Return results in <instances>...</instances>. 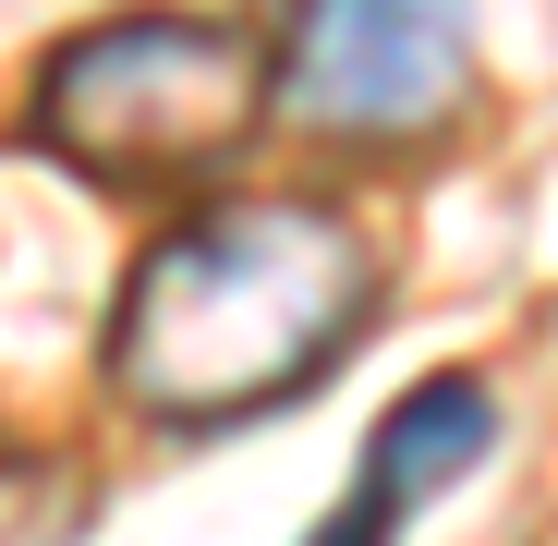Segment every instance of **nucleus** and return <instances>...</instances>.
Listing matches in <instances>:
<instances>
[{
	"instance_id": "f257e3e1",
	"label": "nucleus",
	"mask_w": 558,
	"mask_h": 546,
	"mask_svg": "<svg viewBox=\"0 0 558 546\" xmlns=\"http://www.w3.org/2000/svg\"><path fill=\"white\" fill-rule=\"evenodd\" d=\"M377 243L316 195H231L170 219L110 304V389L146 425H243L267 401L316 389L364 340Z\"/></svg>"
},
{
	"instance_id": "f03ea898",
	"label": "nucleus",
	"mask_w": 558,
	"mask_h": 546,
	"mask_svg": "<svg viewBox=\"0 0 558 546\" xmlns=\"http://www.w3.org/2000/svg\"><path fill=\"white\" fill-rule=\"evenodd\" d=\"M255 122H267V37L231 13H170V0L73 25L25 85V134L110 195L243 158Z\"/></svg>"
},
{
	"instance_id": "7ed1b4c3",
	"label": "nucleus",
	"mask_w": 558,
	"mask_h": 546,
	"mask_svg": "<svg viewBox=\"0 0 558 546\" xmlns=\"http://www.w3.org/2000/svg\"><path fill=\"white\" fill-rule=\"evenodd\" d=\"M474 98V0H304L267 49V110L328 146H413Z\"/></svg>"
},
{
	"instance_id": "20e7f679",
	"label": "nucleus",
	"mask_w": 558,
	"mask_h": 546,
	"mask_svg": "<svg viewBox=\"0 0 558 546\" xmlns=\"http://www.w3.org/2000/svg\"><path fill=\"white\" fill-rule=\"evenodd\" d=\"M486 449H498V389H486V377H461V364H449V377H413V389L389 401L377 449H364V510L401 522V510H425L437 486H461Z\"/></svg>"
},
{
	"instance_id": "39448f33",
	"label": "nucleus",
	"mask_w": 558,
	"mask_h": 546,
	"mask_svg": "<svg viewBox=\"0 0 558 546\" xmlns=\"http://www.w3.org/2000/svg\"><path fill=\"white\" fill-rule=\"evenodd\" d=\"M98 522L85 462H0V546H73Z\"/></svg>"
},
{
	"instance_id": "423d86ee",
	"label": "nucleus",
	"mask_w": 558,
	"mask_h": 546,
	"mask_svg": "<svg viewBox=\"0 0 558 546\" xmlns=\"http://www.w3.org/2000/svg\"><path fill=\"white\" fill-rule=\"evenodd\" d=\"M389 534H401V522H389V510H364V498H352V510H328V522H316V546H389Z\"/></svg>"
}]
</instances>
